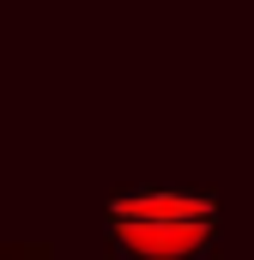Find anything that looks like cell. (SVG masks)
Instances as JSON below:
<instances>
[{
  "label": "cell",
  "instance_id": "cell-1",
  "mask_svg": "<svg viewBox=\"0 0 254 260\" xmlns=\"http://www.w3.org/2000/svg\"><path fill=\"white\" fill-rule=\"evenodd\" d=\"M103 230L121 260H218L224 200L218 188H121L103 206Z\"/></svg>",
  "mask_w": 254,
  "mask_h": 260
},
{
  "label": "cell",
  "instance_id": "cell-2",
  "mask_svg": "<svg viewBox=\"0 0 254 260\" xmlns=\"http://www.w3.org/2000/svg\"><path fill=\"white\" fill-rule=\"evenodd\" d=\"M0 260H55L49 242H0Z\"/></svg>",
  "mask_w": 254,
  "mask_h": 260
},
{
  "label": "cell",
  "instance_id": "cell-3",
  "mask_svg": "<svg viewBox=\"0 0 254 260\" xmlns=\"http://www.w3.org/2000/svg\"><path fill=\"white\" fill-rule=\"evenodd\" d=\"M115 260H121V254H115Z\"/></svg>",
  "mask_w": 254,
  "mask_h": 260
}]
</instances>
